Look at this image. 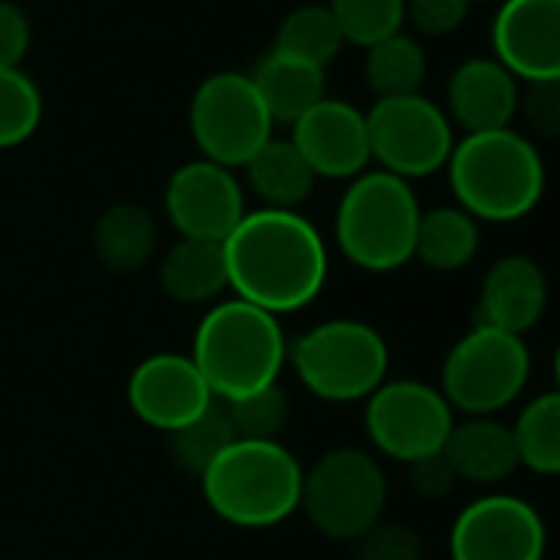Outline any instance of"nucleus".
I'll return each instance as SVG.
<instances>
[{
	"label": "nucleus",
	"instance_id": "nucleus-4",
	"mask_svg": "<svg viewBox=\"0 0 560 560\" xmlns=\"http://www.w3.org/2000/svg\"><path fill=\"white\" fill-rule=\"evenodd\" d=\"M302 476V463L279 440H233L200 472V489L226 525L276 528L299 512Z\"/></svg>",
	"mask_w": 560,
	"mask_h": 560
},
{
	"label": "nucleus",
	"instance_id": "nucleus-37",
	"mask_svg": "<svg viewBox=\"0 0 560 560\" xmlns=\"http://www.w3.org/2000/svg\"><path fill=\"white\" fill-rule=\"evenodd\" d=\"M472 3H479V0H472ZM482 3H502V0H482Z\"/></svg>",
	"mask_w": 560,
	"mask_h": 560
},
{
	"label": "nucleus",
	"instance_id": "nucleus-31",
	"mask_svg": "<svg viewBox=\"0 0 560 560\" xmlns=\"http://www.w3.org/2000/svg\"><path fill=\"white\" fill-rule=\"evenodd\" d=\"M223 407H226V417L233 423L236 440H279L282 430L289 427V413H292L289 397L279 384L256 390L249 397L230 400Z\"/></svg>",
	"mask_w": 560,
	"mask_h": 560
},
{
	"label": "nucleus",
	"instance_id": "nucleus-32",
	"mask_svg": "<svg viewBox=\"0 0 560 560\" xmlns=\"http://www.w3.org/2000/svg\"><path fill=\"white\" fill-rule=\"evenodd\" d=\"M354 545H358V560H420L423 555L420 538L410 528L384 525V522H377Z\"/></svg>",
	"mask_w": 560,
	"mask_h": 560
},
{
	"label": "nucleus",
	"instance_id": "nucleus-25",
	"mask_svg": "<svg viewBox=\"0 0 560 560\" xmlns=\"http://www.w3.org/2000/svg\"><path fill=\"white\" fill-rule=\"evenodd\" d=\"M364 79L377 98L417 95L427 79V52H423L420 39H413L400 30V33L368 46Z\"/></svg>",
	"mask_w": 560,
	"mask_h": 560
},
{
	"label": "nucleus",
	"instance_id": "nucleus-26",
	"mask_svg": "<svg viewBox=\"0 0 560 560\" xmlns=\"http://www.w3.org/2000/svg\"><path fill=\"white\" fill-rule=\"evenodd\" d=\"M518 466L532 469L535 476H558L560 472V394H538L512 427Z\"/></svg>",
	"mask_w": 560,
	"mask_h": 560
},
{
	"label": "nucleus",
	"instance_id": "nucleus-7",
	"mask_svg": "<svg viewBox=\"0 0 560 560\" xmlns=\"http://www.w3.org/2000/svg\"><path fill=\"white\" fill-rule=\"evenodd\" d=\"M528 377L532 354L525 338L472 325L443 361L440 394L466 417H495L525 394Z\"/></svg>",
	"mask_w": 560,
	"mask_h": 560
},
{
	"label": "nucleus",
	"instance_id": "nucleus-6",
	"mask_svg": "<svg viewBox=\"0 0 560 560\" xmlns=\"http://www.w3.org/2000/svg\"><path fill=\"white\" fill-rule=\"evenodd\" d=\"M289 364L308 394L328 404H358L387 381L390 348L374 325L331 318L289 345Z\"/></svg>",
	"mask_w": 560,
	"mask_h": 560
},
{
	"label": "nucleus",
	"instance_id": "nucleus-27",
	"mask_svg": "<svg viewBox=\"0 0 560 560\" xmlns=\"http://www.w3.org/2000/svg\"><path fill=\"white\" fill-rule=\"evenodd\" d=\"M341 46H345V36L335 23V13L328 10V3H318V0L302 3L292 13H285V20L276 30V43H272V49L299 56L322 69L328 62H335Z\"/></svg>",
	"mask_w": 560,
	"mask_h": 560
},
{
	"label": "nucleus",
	"instance_id": "nucleus-2",
	"mask_svg": "<svg viewBox=\"0 0 560 560\" xmlns=\"http://www.w3.org/2000/svg\"><path fill=\"white\" fill-rule=\"evenodd\" d=\"M456 207L482 223H515L528 217L548 187L545 158L515 128L463 135L446 161Z\"/></svg>",
	"mask_w": 560,
	"mask_h": 560
},
{
	"label": "nucleus",
	"instance_id": "nucleus-5",
	"mask_svg": "<svg viewBox=\"0 0 560 560\" xmlns=\"http://www.w3.org/2000/svg\"><path fill=\"white\" fill-rule=\"evenodd\" d=\"M420 200L410 180L387 171H364L351 177L338 213L335 240L348 262L364 272H394L413 259L420 223Z\"/></svg>",
	"mask_w": 560,
	"mask_h": 560
},
{
	"label": "nucleus",
	"instance_id": "nucleus-16",
	"mask_svg": "<svg viewBox=\"0 0 560 560\" xmlns=\"http://www.w3.org/2000/svg\"><path fill=\"white\" fill-rule=\"evenodd\" d=\"M289 141L308 161L315 177L351 180L371 164L368 118L351 102L322 98L302 118L292 121Z\"/></svg>",
	"mask_w": 560,
	"mask_h": 560
},
{
	"label": "nucleus",
	"instance_id": "nucleus-17",
	"mask_svg": "<svg viewBox=\"0 0 560 560\" xmlns=\"http://www.w3.org/2000/svg\"><path fill=\"white\" fill-rule=\"evenodd\" d=\"M518 79L492 56L466 59L453 69L446 85V115L466 135L512 128L518 115Z\"/></svg>",
	"mask_w": 560,
	"mask_h": 560
},
{
	"label": "nucleus",
	"instance_id": "nucleus-11",
	"mask_svg": "<svg viewBox=\"0 0 560 560\" xmlns=\"http://www.w3.org/2000/svg\"><path fill=\"white\" fill-rule=\"evenodd\" d=\"M453 407L440 394L413 377L384 381L364 400V430L371 446L397 463H417L443 453L450 430L456 427Z\"/></svg>",
	"mask_w": 560,
	"mask_h": 560
},
{
	"label": "nucleus",
	"instance_id": "nucleus-3",
	"mask_svg": "<svg viewBox=\"0 0 560 560\" xmlns=\"http://www.w3.org/2000/svg\"><path fill=\"white\" fill-rule=\"evenodd\" d=\"M190 361L203 374L210 394L223 404L279 384L289 364V338L279 315L243 299L213 302L194 331Z\"/></svg>",
	"mask_w": 560,
	"mask_h": 560
},
{
	"label": "nucleus",
	"instance_id": "nucleus-10",
	"mask_svg": "<svg viewBox=\"0 0 560 560\" xmlns=\"http://www.w3.org/2000/svg\"><path fill=\"white\" fill-rule=\"evenodd\" d=\"M368 118V141H371V161L381 164V171L397 174L404 180L430 177L446 167L456 128L436 102L427 95H397V98H377Z\"/></svg>",
	"mask_w": 560,
	"mask_h": 560
},
{
	"label": "nucleus",
	"instance_id": "nucleus-23",
	"mask_svg": "<svg viewBox=\"0 0 560 560\" xmlns=\"http://www.w3.org/2000/svg\"><path fill=\"white\" fill-rule=\"evenodd\" d=\"M246 184L272 210H299L315 190V171L289 138H269L246 164Z\"/></svg>",
	"mask_w": 560,
	"mask_h": 560
},
{
	"label": "nucleus",
	"instance_id": "nucleus-21",
	"mask_svg": "<svg viewBox=\"0 0 560 560\" xmlns=\"http://www.w3.org/2000/svg\"><path fill=\"white\" fill-rule=\"evenodd\" d=\"M158 282L167 299L180 305H210L226 289V256L223 243L213 240H187L180 236L158 266Z\"/></svg>",
	"mask_w": 560,
	"mask_h": 560
},
{
	"label": "nucleus",
	"instance_id": "nucleus-24",
	"mask_svg": "<svg viewBox=\"0 0 560 560\" xmlns=\"http://www.w3.org/2000/svg\"><path fill=\"white\" fill-rule=\"evenodd\" d=\"M479 253V220L463 207H433L420 213L413 259L436 272H456Z\"/></svg>",
	"mask_w": 560,
	"mask_h": 560
},
{
	"label": "nucleus",
	"instance_id": "nucleus-22",
	"mask_svg": "<svg viewBox=\"0 0 560 560\" xmlns=\"http://www.w3.org/2000/svg\"><path fill=\"white\" fill-rule=\"evenodd\" d=\"M92 249L95 259L118 276L141 269L158 249V226L154 217L131 200H118L105 207L92 226Z\"/></svg>",
	"mask_w": 560,
	"mask_h": 560
},
{
	"label": "nucleus",
	"instance_id": "nucleus-33",
	"mask_svg": "<svg viewBox=\"0 0 560 560\" xmlns=\"http://www.w3.org/2000/svg\"><path fill=\"white\" fill-rule=\"evenodd\" d=\"M472 0H407V20L423 36H450L469 16Z\"/></svg>",
	"mask_w": 560,
	"mask_h": 560
},
{
	"label": "nucleus",
	"instance_id": "nucleus-9",
	"mask_svg": "<svg viewBox=\"0 0 560 560\" xmlns=\"http://www.w3.org/2000/svg\"><path fill=\"white\" fill-rule=\"evenodd\" d=\"M272 118L249 79V72H213L190 98V135L200 158L220 167H243L269 138Z\"/></svg>",
	"mask_w": 560,
	"mask_h": 560
},
{
	"label": "nucleus",
	"instance_id": "nucleus-35",
	"mask_svg": "<svg viewBox=\"0 0 560 560\" xmlns=\"http://www.w3.org/2000/svg\"><path fill=\"white\" fill-rule=\"evenodd\" d=\"M30 16L13 0H0V66H20L30 49Z\"/></svg>",
	"mask_w": 560,
	"mask_h": 560
},
{
	"label": "nucleus",
	"instance_id": "nucleus-36",
	"mask_svg": "<svg viewBox=\"0 0 560 560\" xmlns=\"http://www.w3.org/2000/svg\"><path fill=\"white\" fill-rule=\"evenodd\" d=\"M410 472H413V489L427 499H440L453 489L456 476L450 469V463L443 459V453L436 456H427V459H417L410 463Z\"/></svg>",
	"mask_w": 560,
	"mask_h": 560
},
{
	"label": "nucleus",
	"instance_id": "nucleus-14",
	"mask_svg": "<svg viewBox=\"0 0 560 560\" xmlns=\"http://www.w3.org/2000/svg\"><path fill=\"white\" fill-rule=\"evenodd\" d=\"M125 397L131 413L161 433H174L194 423L217 400L190 354L177 351H158L144 358L131 371Z\"/></svg>",
	"mask_w": 560,
	"mask_h": 560
},
{
	"label": "nucleus",
	"instance_id": "nucleus-30",
	"mask_svg": "<svg viewBox=\"0 0 560 560\" xmlns=\"http://www.w3.org/2000/svg\"><path fill=\"white\" fill-rule=\"evenodd\" d=\"M345 43L361 49L394 36L407 23V0H328Z\"/></svg>",
	"mask_w": 560,
	"mask_h": 560
},
{
	"label": "nucleus",
	"instance_id": "nucleus-13",
	"mask_svg": "<svg viewBox=\"0 0 560 560\" xmlns=\"http://www.w3.org/2000/svg\"><path fill=\"white\" fill-rule=\"evenodd\" d=\"M164 210L180 236L223 243L246 217V194L230 167L197 158L171 174Z\"/></svg>",
	"mask_w": 560,
	"mask_h": 560
},
{
	"label": "nucleus",
	"instance_id": "nucleus-20",
	"mask_svg": "<svg viewBox=\"0 0 560 560\" xmlns=\"http://www.w3.org/2000/svg\"><path fill=\"white\" fill-rule=\"evenodd\" d=\"M272 125H292L325 98V69L299 56L269 49L249 72Z\"/></svg>",
	"mask_w": 560,
	"mask_h": 560
},
{
	"label": "nucleus",
	"instance_id": "nucleus-19",
	"mask_svg": "<svg viewBox=\"0 0 560 560\" xmlns=\"http://www.w3.org/2000/svg\"><path fill=\"white\" fill-rule=\"evenodd\" d=\"M443 459L450 463L453 476L469 486H495L522 469L512 427L499 423L495 417H469L466 423L453 427Z\"/></svg>",
	"mask_w": 560,
	"mask_h": 560
},
{
	"label": "nucleus",
	"instance_id": "nucleus-28",
	"mask_svg": "<svg viewBox=\"0 0 560 560\" xmlns=\"http://www.w3.org/2000/svg\"><path fill=\"white\" fill-rule=\"evenodd\" d=\"M233 440H236V433H233V423H230L226 407L220 400H213L194 423L167 433L171 459L197 479Z\"/></svg>",
	"mask_w": 560,
	"mask_h": 560
},
{
	"label": "nucleus",
	"instance_id": "nucleus-34",
	"mask_svg": "<svg viewBox=\"0 0 560 560\" xmlns=\"http://www.w3.org/2000/svg\"><path fill=\"white\" fill-rule=\"evenodd\" d=\"M518 112H525L528 125H535L538 135H558L560 128V79L548 82H528V89L518 95Z\"/></svg>",
	"mask_w": 560,
	"mask_h": 560
},
{
	"label": "nucleus",
	"instance_id": "nucleus-15",
	"mask_svg": "<svg viewBox=\"0 0 560 560\" xmlns=\"http://www.w3.org/2000/svg\"><path fill=\"white\" fill-rule=\"evenodd\" d=\"M492 49L518 82L560 79V0H502Z\"/></svg>",
	"mask_w": 560,
	"mask_h": 560
},
{
	"label": "nucleus",
	"instance_id": "nucleus-29",
	"mask_svg": "<svg viewBox=\"0 0 560 560\" xmlns=\"http://www.w3.org/2000/svg\"><path fill=\"white\" fill-rule=\"evenodd\" d=\"M43 121V92L20 66H0V151L36 135Z\"/></svg>",
	"mask_w": 560,
	"mask_h": 560
},
{
	"label": "nucleus",
	"instance_id": "nucleus-8",
	"mask_svg": "<svg viewBox=\"0 0 560 560\" xmlns=\"http://www.w3.org/2000/svg\"><path fill=\"white\" fill-rule=\"evenodd\" d=\"M299 509L312 528L331 541H358L387 509V476L364 450H331L302 476Z\"/></svg>",
	"mask_w": 560,
	"mask_h": 560
},
{
	"label": "nucleus",
	"instance_id": "nucleus-18",
	"mask_svg": "<svg viewBox=\"0 0 560 560\" xmlns=\"http://www.w3.org/2000/svg\"><path fill=\"white\" fill-rule=\"evenodd\" d=\"M548 276L528 256L499 259L482 282L476 325L525 338L548 312Z\"/></svg>",
	"mask_w": 560,
	"mask_h": 560
},
{
	"label": "nucleus",
	"instance_id": "nucleus-12",
	"mask_svg": "<svg viewBox=\"0 0 560 560\" xmlns=\"http://www.w3.org/2000/svg\"><path fill=\"white\" fill-rule=\"evenodd\" d=\"M548 528L541 512L505 492L469 502L450 532L453 560H545Z\"/></svg>",
	"mask_w": 560,
	"mask_h": 560
},
{
	"label": "nucleus",
	"instance_id": "nucleus-1",
	"mask_svg": "<svg viewBox=\"0 0 560 560\" xmlns=\"http://www.w3.org/2000/svg\"><path fill=\"white\" fill-rule=\"evenodd\" d=\"M226 279L236 299L289 315L312 305L328 282V249L299 210H246L223 240Z\"/></svg>",
	"mask_w": 560,
	"mask_h": 560
}]
</instances>
